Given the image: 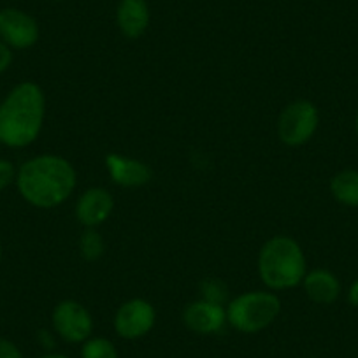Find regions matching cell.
<instances>
[{"instance_id":"6da1fadb","label":"cell","mask_w":358,"mask_h":358,"mask_svg":"<svg viewBox=\"0 0 358 358\" xmlns=\"http://www.w3.org/2000/svg\"><path fill=\"white\" fill-rule=\"evenodd\" d=\"M18 190L36 208H55L62 204L76 188V172L60 157L32 158L18 171Z\"/></svg>"},{"instance_id":"7a4b0ae2","label":"cell","mask_w":358,"mask_h":358,"mask_svg":"<svg viewBox=\"0 0 358 358\" xmlns=\"http://www.w3.org/2000/svg\"><path fill=\"white\" fill-rule=\"evenodd\" d=\"M43 120V90L34 83H22L0 104V143L11 148L29 146L39 136Z\"/></svg>"},{"instance_id":"3957f363","label":"cell","mask_w":358,"mask_h":358,"mask_svg":"<svg viewBox=\"0 0 358 358\" xmlns=\"http://www.w3.org/2000/svg\"><path fill=\"white\" fill-rule=\"evenodd\" d=\"M258 271L268 288H292L306 278L304 253L290 237H274L262 248Z\"/></svg>"},{"instance_id":"277c9868","label":"cell","mask_w":358,"mask_h":358,"mask_svg":"<svg viewBox=\"0 0 358 358\" xmlns=\"http://www.w3.org/2000/svg\"><path fill=\"white\" fill-rule=\"evenodd\" d=\"M281 302L276 295L251 292L230 302L227 320L234 329L244 334H255L268 327L278 318Z\"/></svg>"},{"instance_id":"5b68a950","label":"cell","mask_w":358,"mask_h":358,"mask_svg":"<svg viewBox=\"0 0 358 358\" xmlns=\"http://www.w3.org/2000/svg\"><path fill=\"white\" fill-rule=\"evenodd\" d=\"M318 129V111L308 101H299L288 106L278 122V134L288 146H301L308 143Z\"/></svg>"},{"instance_id":"8992f818","label":"cell","mask_w":358,"mask_h":358,"mask_svg":"<svg viewBox=\"0 0 358 358\" xmlns=\"http://www.w3.org/2000/svg\"><path fill=\"white\" fill-rule=\"evenodd\" d=\"M53 327L67 343H81L92 336L94 320L79 302L64 301L55 308Z\"/></svg>"},{"instance_id":"52a82bcc","label":"cell","mask_w":358,"mask_h":358,"mask_svg":"<svg viewBox=\"0 0 358 358\" xmlns=\"http://www.w3.org/2000/svg\"><path fill=\"white\" fill-rule=\"evenodd\" d=\"M39 39V25L25 11L6 8L0 11V41L16 50H27Z\"/></svg>"},{"instance_id":"ba28073f","label":"cell","mask_w":358,"mask_h":358,"mask_svg":"<svg viewBox=\"0 0 358 358\" xmlns=\"http://www.w3.org/2000/svg\"><path fill=\"white\" fill-rule=\"evenodd\" d=\"M155 309L150 302L143 299H134L125 302L118 309L115 318V329L123 339H137L153 329Z\"/></svg>"},{"instance_id":"9c48e42d","label":"cell","mask_w":358,"mask_h":358,"mask_svg":"<svg viewBox=\"0 0 358 358\" xmlns=\"http://www.w3.org/2000/svg\"><path fill=\"white\" fill-rule=\"evenodd\" d=\"M113 197L104 188H90L78 201L76 215L86 227H97L108 220L113 211Z\"/></svg>"},{"instance_id":"30bf717a","label":"cell","mask_w":358,"mask_h":358,"mask_svg":"<svg viewBox=\"0 0 358 358\" xmlns=\"http://www.w3.org/2000/svg\"><path fill=\"white\" fill-rule=\"evenodd\" d=\"M185 323L197 334H215L225 323V311L220 304L211 301H199L185 309Z\"/></svg>"},{"instance_id":"8fae6325","label":"cell","mask_w":358,"mask_h":358,"mask_svg":"<svg viewBox=\"0 0 358 358\" xmlns=\"http://www.w3.org/2000/svg\"><path fill=\"white\" fill-rule=\"evenodd\" d=\"M116 23L129 39H137L150 25V6L146 0H120L116 9Z\"/></svg>"},{"instance_id":"7c38bea8","label":"cell","mask_w":358,"mask_h":358,"mask_svg":"<svg viewBox=\"0 0 358 358\" xmlns=\"http://www.w3.org/2000/svg\"><path fill=\"white\" fill-rule=\"evenodd\" d=\"M111 178L120 187H141L151 179V171L146 164L132 158L120 157V155H109L106 158Z\"/></svg>"},{"instance_id":"4fadbf2b","label":"cell","mask_w":358,"mask_h":358,"mask_svg":"<svg viewBox=\"0 0 358 358\" xmlns=\"http://www.w3.org/2000/svg\"><path fill=\"white\" fill-rule=\"evenodd\" d=\"M306 294L316 304H332L341 294L337 278L329 271H313L304 278Z\"/></svg>"},{"instance_id":"5bb4252c","label":"cell","mask_w":358,"mask_h":358,"mask_svg":"<svg viewBox=\"0 0 358 358\" xmlns=\"http://www.w3.org/2000/svg\"><path fill=\"white\" fill-rule=\"evenodd\" d=\"M334 197L344 206L358 208V172L357 171H343L334 176L330 183Z\"/></svg>"},{"instance_id":"9a60e30c","label":"cell","mask_w":358,"mask_h":358,"mask_svg":"<svg viewBox=\"0 0 358 358\" xmlns=\"http://www.w3.org/2000/svg\"><path fill=\"white\" fill-rule=\"evenodd\" d=\"M83 358H118L115 344L104 337H94V339L86 341L81 350Z\"/></svg>"},{"instance_id":"2e32d148","label":"cell","mask_w":358,"mask_h":358,"mask_svg":"<svg viewBox=\"0 0 358 358\" xmlns=\"http://www.w3.org/2000/svg\"><path fill=\"white\" fill-rule=\"evenodd\" d=\"M79 246H81V253L86 260H97L104 253V241L97 232H92V230L83 234Z\"/></svg>"},{"instance_id":"e0dca14e","label":"cell","mask_w":358,"mask_h":358,"mask_svg":"<svg viewBox=\"0 0 358 358\" xmlns=\"http://www.w3.org/2000/svg\"><path fill=\"white\" fill-rule=\"evenodd\" d=\"M13 179H15V167H13V164L8 160H0V190L9 187Z\"/></svg>"},{"instance_id":"ac0fdd59","label":"cell","mask_w":358,"mask_h":358,"mask_svg":"<svg viewBox=\"0 0 358 358\" xmlns=\"http://www.w3.org/2000/svg\"><path fill=\"white\" fill-rule=\"evenodd\" d=\"M0 358H23V355L15 343L0 339Z\"/></svg>"},{"instance_id":"d6986e66","label":"cell","mask_w":358,"mask_h":358,"mask_svg":"<svg viewBox=\"0 0 358 358\" xmlns=\"http://www.w3.org/2000/svg\"><path fill=\"white\" fill-rule=\"evenodd\" d=\"M11 62H13L11 50H9V46L4 43V41H0V72H4L6 69L11 65Z\"/></svg>"},{"instance_id":"ffe728a7","label":"cell","mask_w":358,"mask_h":358,"mask_svg":"<svg viewBox=\"0 0 358 358\" xmlns=\"http://www.w3.org/2000/svg\"><path fill=\"white\" fill-rule=\"evenodd\" d=\"M350 302H351V304H353V306H358V281L353 285V287H351Z\"/></svg>"},{"instance_id":"44dd1931","label":"cell","mask_w":358,"mask_h":358,"mask_svg":"<svg viewBox=\"0 0 358 358\" xmlns=\"http://www.w3.org/2000/svg\"><path fill=\"white\" fill-rule=\"evenodd\" d=\"M41 358H69V357H65V355H60V353H51V355H44V357Z\"/></svg>"},{"instance_id":"7402d4cb","label":"cell","mask_w":358,"mask_h":358,"mask_svg":"<svg viewBox=\"0 0 358 358\" xmlns=\"http://www.w3.org/2000/svg\"><path fill=\"white\" fill-rule=\"evenodd\" d=\"M355 125H357V134H358V113H357V123H355Z\"/></svg>"},{"instance_id":"603a6c76","label":"cell","mask_w":358,"mask_h":358,"mask_svg":"<svg viewBox=\"0 0 358 358\" xmlns=\"http://www.w3.org/2000/svg\"><path fill=\"white\" fill-rule=\"evenodd\" d=\"M0 257H2V244H0Z\"/></svg>"}]
</instances>
